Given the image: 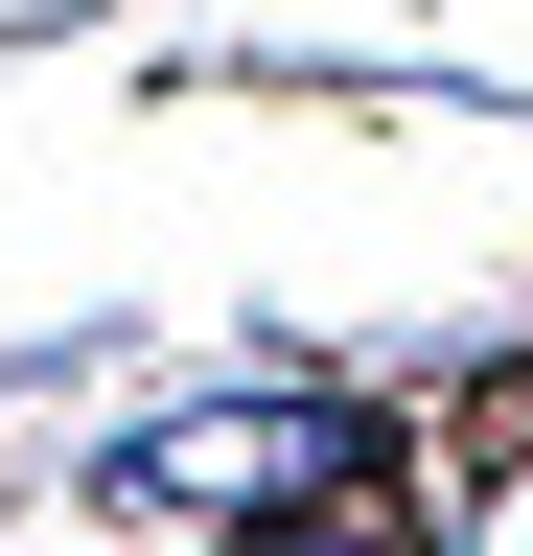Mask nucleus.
I'll return each mask as SVG.
<instances>
[{"label":"nucleus","instance_id":"obj_1","mask_svg":"<svg viewBox=\"0 0 533 556\" xmlns=\"http://www.w3.org/2000/svg\"><path fill=\"white\" fill-rule=\"evenodd\" d=\"M232 556H394V510H348V486H325V510H255Z\"/></svg>","mask_w":533,"mask_h":556}]
</instances>
